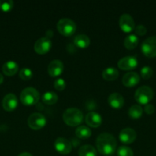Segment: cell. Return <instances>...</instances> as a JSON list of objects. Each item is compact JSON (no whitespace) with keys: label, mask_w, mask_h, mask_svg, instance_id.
<instances>
[{"label":"cell","mask_w":156,"mask_h":156,"mask_svg":"<svg viewBox=\"0 0 156 156\" xmlns=\"http://www.w3.org/2000/svg\"><path fill=\"white\" fill-rule=\"evenodd\" d=\"M116 140L111 134L103 133L98 136L96 140V146L98 152L105 156L113 155L116 149Z\"/></svg>","instance_id":"6da1fadb"},{"label":"cell","mask_w":156,"mask_h":156,"mask_svg":"<svg viewBox=\"0 0 156 156\" xmlns=\"http://www.w3.org/2000/svg\"><path fill=\"white\" fill-rule=\"evenodd\" d=\"M64 123L70 126H76L80 124L84 120V114L79 109L70 108L66 110L63 114Z\"/></svg>","instance_id":"7a4b0ae2"},{"label":"cell","mask_w":156,"mask_h":156,"mask_svg":"<svg viewBox=\"0 0 156 156\" xmlns=\"http://www.w3.org/2000/svg\"><path fill=\"white\" fill-rule=\"evenodd\" d=\"M20 99L23 105L26 106H32L36 105L40 99V94L35 88L28 87L22 90Z\"/></svg>","instance_id":"3957f363"},{"label":"cell","mask_w":156,"mask_h":156,"mask_svg":"<svg viewBox=\"0 0 156 156\" xmlns=\"http://www.w3.org/2000/svg\"><path fill=\"white\" fill-rule=\"evenodd\" d=\"M154 91L150 87L143 85L136 90L135 93V99L136 101L141 105H148L153 98Z\"/></svg>","instance_id":"277c9868"},{"label":"cell","mask_w":156,"mask_h":156,"mask_svg":"<svg viewBox=\"0 0 156 156\" xmlns=\"http://www.w3.org/2000/svg\"><path fill=\"white\" fill-rule=\"evenodd\" d=\"M57 28L63 36L70 37L76 32V25L70 18H62L58 22Z\"/></svg>","instance_id":"5b68a950"},{"label":"cell","mask_w":156,"mask_h":156,"mask_svg":"<svg viewBox=\"0 0 156 156\" xmlns=\"http://www.w3.org/2000/svg\"><path fill=\"white\" fill-rule=\"evenodd\" d=\"M47 119L40 113H33L28 118V125L34 130H39L46 126Z\"/></svg>","instance_id":"8992f818"},{"label":"cell","mask_w":156,"mask_h":156,"mask_svg":"<svg viewBox=\"0 0 156 156\" xmlns=\"http://www.w3.org/2000/svg\"><path fill=\"white\" fill-rule=\"evenodd\" d=\"M142 51L145 56L149 58L156 56V36H151L145 39L141 46Z\"/></svg>","instance_id":"52a82bcc"},{"label":"cell","mask_w":156,"mask_h":156,"mask_svg":"<svg viewBox=\"0 0 156 156\" xmlns=\"http://www.w3.org/2000/svg\"><path fill=\"white\" fill-rule=\"evenodd\" d=\"M52 47V43L47 37H41L35 42L34 50L38 54L44 55L50 51Z\"/></svg>","instance_id":"ba28073f"},{"label":"cell","mask_w":156,"mask_h":156,"mask_svg":"<svg viewBox=\"0 0 156 156\" xmlns=\"http://www.w3.org/2000/svg\"><path fill=\"white\" fill-rule=\"evenodd\" d=\"M54 149L61 155H67L72 150V144L67 139L59 137L54 142Z\"/></svg>","instance_id":"9c48e42d"},{"label":"cell","mask_w":156,"mask_h":156,"mask_svg":"<svg viewBox=\"0 0 156 156\" xmlns=\"http://www.w3.org/2000/svg\"><path fill=\"white\" fill-rule=\"evenodd\" d=\"M121 30L125 33H130L135 29V21L133 18L128 14H123L121 15L119 21Z\"/></svg>","instance_id":"30bf717a"},{"label":"cell","mask_w":156,"mask_h":156,"mask_svg":"<svg viewBox=\"0 0 156 156\" xmlns=\"http://www.w3.org/2000/svg\"><path fill=\"white\" fill-rule=\"evenodd\" d=\"M138 66V59L136 56H128L122 58L118 62V67L122 70L134 69Z\"/></svg>","instance_id":"8fae6325"},{"label":"cell","mask_w":156,"mask_h":156,"mask_svg":"<svg viewBox=\"0 0 156 156\" xmlns=\"http://www.w3.org/2000/svg\"><path fill=\"white\" fill-rule=\"evenodd\" d=\"M2 108L6 111H13L18 107V99L14 94H8L3 98Z\"/></svg>","instance_id":"7c38bea8"},{"label":"cell","mask_w":156,"mask_h":156,"mask_svg":"<svg viewBox=\"0 0 156 156\" xmlns=\"http://www.w3.org/2000/svg\"><path fill=\"white\" fill-rule=\"evenodd\" d=\"M64 71V64L59 59H54L49 63L47 73L51 77H58Z\"/></svg>","instance_id":"4fadbf2b"},{"label":"cell","mask_w":156,"mask_h":156,"mask_svg":"<svg viewBox=\"0 0 156 156\" xmlns=\"http://www.w3.org/2000/svg\"><path fill=\"white\" fill-rule=\"evenodd\" d=\"M136 132L132 128H124L119 133V138L122 143L125 144H131L136 140Z\"/></svg>","instance_id":"5bb4252c"},{"label":"cell","mask_w":156,"mask_h":156,"mask_svg":"<svg viewBox=\"0 0 156 156\" xmlns=\"http://www.w3.org/2000/svg\"><path fill=\"white\" fill-rule=\"evenodd\" d=\"M85 121L89 126L92 128H97L102 124V119L100 114L92 111L88 113L85 117Z\"/></svg>","instance_id":"9a60e30c"},{"label":"cell","mask_w":156,"mask_h":156,"mask_svg":"<svg viewBox=\"0 0 156 156\" xmlns=\"http://www.w3.org/2000/svg\"><path fill=\"white\" fill-rule=\"evenodd\" d=\"M140 82V77L138 75V73L135 72H129L126 74L124 75L122 77V84L125 87L132 88V87L136 86Z\"/></svg>","instance_id":"2e32d148"},{"label":"cell","mask_w":156,"mask_h":156,"mask_svg":"<svg viewBox=\"0 0 156 156\" xmlns=\"http://www.w3.org/2000/svg\"><path fill=\"white\" fill-rule=\"evenodd\" d=\"M124 98L119 93H113L108 98V103L114 109H120L124 105Z\"/></svg>","instance_id":"e0dca14e"},{"label":"cell","mask_w":156,"mask_h":156,"mask_svg":"<svg viewBox=\"0 0 156 156\" xmlns=\"http://www.w3.org/2000/svg\"><path fill=\"white\" fill-rule=\"evenodd\" d=\"M3 73L7 76H12L17 73L18 70V65L14 61H7L2 66Z\"/></svg>","instance_id":"ac0fdd59"},{"label":"cell","mask_w":156,"mask_h":156,"mask_svg":"<svg viewBox=\"0 0 156 156\" xmlns=\"http://www.w3.org/2000/svg\"><path fill=\"white\" fill-rule=\"evenodd\" d=\"M73 43L77 47L80 49H85L90 44V40L86 34H79L76 36L73 40Z\"/></svg>","instance_id":"d6986e66"},{"label":"cell","mask_w":156,"mask_h":156,"mask_svg":"<svg viewBox=\"0 0 156 156\" xmlns=\"http://www.w3.org/2000/svg\"><path fill=\"white\" fill-rule=\"evenodd\" d=\"M102 76L106 81H114L119 77V72L113 67H108L102 71Z\"/></svg>","instance_id":"ffe728a7"},{"label":"cell","mask_w":156,"mask_h":156,"mask_svg":"<svg viewBox=\"0 0 156 156\" xmlns=\"http://www.w3.org/2000/svg\"><path fill=\"white\" fill-rule=\"evenodd\" d=\"M139 37L136 34H130L125 38L124 46L128 50H133L139 44Z\"/></svg>","instance_id":"44dd1931"},{"label":"cell","mask_w":156,"mask_h":156,"mask_svg":"<svg viewBox=\"0 0 156 156\" xmlns=\"http://www.w3.org/2000/svg\"><path fill=\"white\" fill-rule=\"evenodd\" d=\"M42 101L47 105H52L57 103L58 100V96L56 93L53 91H47L41 97Z\"/></svg>","instance_id":"7402d4cb"},{"label":"cell","mask_w":156,"mask_h":156,"mask_svg":"<svg viewBox=\"0 0 156 156\" xmlns=\"http://www.w3.org/2000/svg\"><path fill=\"white\" fill-rule=\"evenodd\" d=\"M79 156H96V150L91 145H84L78 151Z\"/></svg>","instance_id":"603a6c76"},{"label":"cell","mask_w":156,"mask_h":156,"mask_svg":"<svg viewBox=\"0 0 156 156\" xmlns=\"http://www.w3.org/2000/svg\"><path fill=\"white\" fill-rule=\"evenodd\" d=\"M75 133H76V136L79 139L86 140V139H88L89 137H90L92 132L88 126H80L78 128H76Z\"/></svg>","instance_id":"cb8c5ba5"},{"label":"cell","mask_w":156,"mask_h":156,"mask_svg":"<svg viewBox=\"0 0 156 156\" xmlns=\"http://www.w3.org/2000/svg\"><path fill=\"white\" fill-rule=\"evenodd\" d=\"M143 110L139 105H134L128 109V116L132 119H139L142 116Z\"/></svg>","instance_id":"d4e9b609"},{"label":"cell","mask_w":156,"mask_h":156,"mask_svg":"<svg viewBox=\"0 0 156 156\" xmlns=\"http://www.w3.org/2000/svg\"><path fill=\"white\" fill-rule=\"evenodd\" d=\"M14 2L12 0H0V9L4 12H9L12 9Z\"/></svg>","instance_id":"484cf974"},{"label":"cell","mask_w":156,"mask_h":156,"mask_svg":"<svg viewBox=\"0 0 156 156\" xmlns=\"http://www.w3.org/2000/svg\"><path fill=\"white\" fill-rule=\"evenodd\" d=\"M118 156H134L133 151L129 147L125 146H122L117 149Z\"/></svg>","instance_id":"4316f807"},{"label":"cell","mask_w":156,"mask_h":156,"mask_svg":"<svg viewBox=\"0 0 156 156\" xmlns=\"http://www.w3.org/2000/svg\"><path fill=\"white\" fill-rule=\"evenodd\" d=\"M33 76V73L32 70L28 68H23L20 70L19 77L22 80H30Z\"/></svg>","instance_id":"83f0119b"},{"label":"cell","mask_w":156,"mask_h":156,"mask_svg":"<svg viewBox=\"0 0 156 156\" xmlns=\"http://www.w3.org/2000/svg\"><path fill=\"white\" fill-rule=\"evenodd\" d=\"M141 76L144 79H148L153 75V69L149 66H145L141 69Z\"/></svg>","instance_id":"f1b7e54d"},{"label":"cell","mask_w":156,"mask_h":156,"mask_svg":"<svg viewBox=\"0 0 156 156\" xmlns=\"http://www.w3.org/2000/svg\"><path fill=\"white\" fill-rule=\"evenodd\" d=\"M54 87L55 89L59 91H64L66 88V82L61 78H58L55 79L54 82Z\"/></svg>","instance_id":"f546056e"},{"label":"cell","mask_w":156,"mask_h":156,"mask_svg":"<svg viewBox=\"0 0 156 156\" xmlns=\"http://www.w3.org/2000/svg\"><path fill=\"white\" fill-rule=\"evenodd\" d=\"M135 31H136V34L139 35V36H143V35H145V34H146L147 29L144 25L139 24V25H138L137 27L135 28Z\"/></svg>","instance_id":"4dcf8cb0"},{"label":"cell","mask_w":156,"mask_h":156,"mask_svg":"<svg viewBox=\"0 0 156 156\" xmlns=\"http://www.w3.org/2000/svg\"><path fill=\"white\" fill-rule=\"evenodd\" d=\"M144 110H145L146 114H152L154 112V111H155V108L154 107V105H151V104H148V105H146L145 106Z\"/></svg>","instance_id":"1f68e13d"},{"label":"cell","mask_w":156,"mask_h":156,"mask_svg":"<svg viewBox=\"0 0 156 156\" xmlns=\"http://www.w3.org/2000/svg\"><path fill=\"white\" fill-rule=\"evenodd\" d=\"M18 156H32V155L29 153V152H22Z\"/></svg>","instance_id":"d6a6232c"},{"label":"cell","mask_w":156,"mask_h":156,"mask_svg":"<svg viewBox=\"0 0 156 156\" xmlns=\"http://www.w3.org/2000/svg\"><path fill=\"white\" fill-rule=\"evenodd\" d=\"M3 76H2V75L1 74V73H0V85H1L2 83L3 82Z\"/></svg>","instance_id":"836d02e7"}]
</instances>
